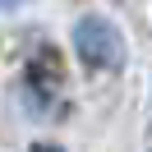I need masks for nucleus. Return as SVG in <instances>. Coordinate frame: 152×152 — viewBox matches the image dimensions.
Listing matches in <instances>:
<instances>
[{
  "label": "nucleus",
  "instance_id": "f257e3e1",
  "mask_svg": "<svg viewBox=\"0 0 152 152\" xmlns=\"http://www.w3.org/2000/svg\"><path fill=\"white\" fill-rule=\"evenodd\" d=\"M78 51H83L92 65H115V60H120V42H115V32L102 28V23H83V28H78Z\"/></svg>",
  "mask_w": 152,
  "mask_h": 152
},
{
  "label": "nucleus",
  "instance_id": "f03ea898",
  "mask_svg": "<svg viewBox=\"0 0 152 152\" xmlns=\"http://www.w3.org/2000/svg\"><path fill=\"white\" fill-rule=\"evenodd\" d=\"M32 152H60V148H32Z\"/></svg>",
  "mask_w": 152,
  "mask_h": 152
}]
</instances>
